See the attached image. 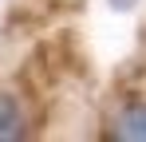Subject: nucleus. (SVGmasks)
Instances as JSON below:
<instances>
[{
  "instance_id": "f257e3e1",
  "label": "nucleus",
  "mask_w": 146,
  "mask_h": 142,
  "mask_svg": "<svg viewBox=\"0 0 146 142\" xmlns=\"http://www.w3.org/2000/svg\"><path fill=\"white\" fill-rule=\"evenodd\" d=\"M111 134L122 142H146V103L122 107L115 115V122H111Z\"/></svg>"
},
{
  "instance_id": "f03ea898",
  "label": "nucleus",
  "mask_w": 146,
  "mask_h": 142,
  "mask_svg": "<svg viewBox=\"0 0 146 142\" xmlns=\"http://www.w3.org/2000/svg\"><path fill=\"white\" fill-rule=\"evenodd\" d=\"M28 134V118H24V107L20 99L12 95H0V142H16Z\"/></svg>"
},
{
  "instance_id": "7ed1b4c3",
  "label": "nucleus",
  "mask_w": 146,
  "mask_h": 142,
  "mask_svg": "<svg viewBox=\"0 0 146 142\" xmlns=\"http://www.w3.org/2000/svg\"><path fill=\"white\" fill-rule=\"evenodd\" d=\"M138 0H111V8H134Z\"/></svg>"
}]
</instances>
